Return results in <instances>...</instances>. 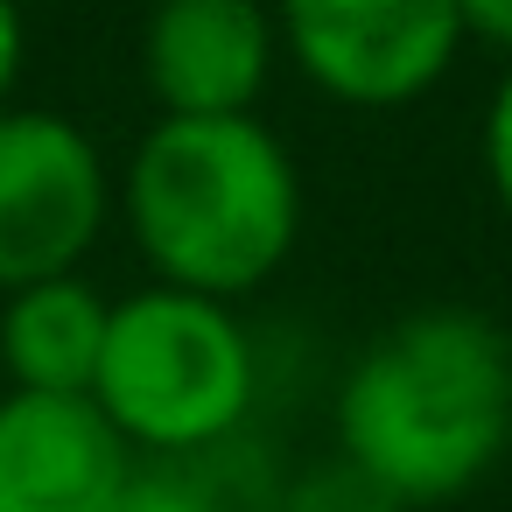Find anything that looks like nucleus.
<instances>
[{
	"label": "nucleus",
	"instance_id": "obj_13",
	"mask_svg": "<svg viewBox=\"0 0 512 512\" xmlns=\"http://www.w3.org/2000/svg\"><path fill=\"white\" fill-rule=\"evenodd\" d=\"M22 57H29V29H22V8L0 0V113L15 106V85H22Z\"/></svg>",
	"mask_w": 512,
	"mask_h": 512
},
{
	"label": "nucleus",
	"instance_id": "obj_3",
	"mask_svg": "<svg viewBox=\"0 0 512 512\" xmlns=\"http://www.w3.org/2000/svg\"><path fill=\"white\" fill-rule=\"evenodd\" d=\"M92 400L134 456L197 463L246 428L260 400V351L232 302L148 281L113 302Z\"/></svg>",
	"mask_w": 512,
	"mask_h": 512
},
{
	"label": "nucleus",
	"instance_id": "obj_9",
	"mask_svg": "<svg viewBox=\"0 0 512 512\" xmlns=\"http://www.w3.org/2000/svg\"><path fill=\"white\" fill-rule=\"evenodd\" d=\"M274 512H400L358 463H344L337 449L323 456V463H309V470H295L288 484H281V505Z\"/></svg>",
	"mask_w": 512,
	"mask_h": 512
},
{
	"label": "nucleus",
	"instance_id": "obj_10",
	"mask_svg": "<svg viewBox=\"0 0 512 512\" xmlns=\"http://www.w3.org/2000/svg\"><path fill=\"white\" fill-rule=\"evenodd\" d=\"M113 512H232V498L197 470V463H155L141 456L127 491L113 498Z\"/></svg>",
	"mask_w": 512,
	"mask_h": 512
},
{
	"label": "nucleus",
	"instance_id": "obj_8",
	"mask_svg": "<svg viewBox=\"0 0 512 512\" xmlns=\"http://www.w3.org/2000/svg\"><path fill=\"white\" fill-rule=\"evenodd\" d=\"M113 302L85 274H50L0 295V372L22 393H92Z\"/></svg>",
	"mask_w": 512,
	"mask_h": 512
},
{
	"label": "nucleus",
	"instance_id": "obj_6",
	"mask_svg": "<svg viewBox=\"0 0 512 512\" xmlns=\"http://www.w3.org/2000/svg\"><path fill=\"white\" fill-rule=\"evenodd\" d=\"M281 29L267 0H155L141 22V78L155 113H253L267 99Z\"/></svg>",
	"mask_w": 512,
	"mask_h": 512
},
{
	"label": "nucleus",
	"instance_id": "obj_7",
	"mask_svg": "<svg viewBox=\"0 0 512 512\" xmlns=\"http://www.w3.org/2000/svg\"><path fill=\"white\" fill-rule=\"evenodd\" d=\"M134 463L92 393H0V512H113Z\"/></svg>",
	"mask_w": 512,
	"mask_h": 512
},
{
	"label": "nucleus",
	"instance_id": "obj_2",
	"mask_svg": "<svg viewBox=\"0 0 512 512\" xmlns=\"http://www.w3.org/2000/svg\"><path fill=\"white\" fill-rule=\"evenodd\" d=\"M120 218L162 288L239 302L302 239V176L260 113H162L120 176Z\"/></svg>",
	"mask_w": 512,
	"mask_h": 512
},
{
	"label": "nucleus",
	"instance_id": "obj_12",
	"mask_svg": "<svg viewBox=\"0 0 512 512\" xmlns=\"http://www.w3.org/2000/svg\"><path fill=\"white\" fill-rule=\"evenodd\" d=\"M463 15V43H491L512 64V0H456Z\"/></svg>",
	"mask_w": 512,
	"mask_h": 512
},
{
	"label": "nucleus",
	"instance_id": "obj_5",
	"mask_svg": "<svg viewBox=\"0 0 512 512\" xmlns=\"http://www.w3.org/2000/svg\"><path fill=\"white\" fill-rule=\"evenodd\" d=\"M113 218V169L99 141L43 106L0 113V295L78 274Z\"/></svg>",
	"mask_w": 512,
	"mask_h": 512
},
{
	"label": "nucleus",
	"instance_id": "obj_1",
	"mask_svg": "<svg viewBox=\"0 0 512 512\" xmlns=\"http://www.w3.org/2000/svg\"><path fill=\"white\" fill-rule=\"evenodd\" d=\"M337 456L400 512L470 498L512 449V337L470 302L393 316L337 379Z\"/></svg>",
	"mask_w": 512,
	"mask_h": 512
},
{
	"label": "nucleus",
	"instance_id": "obj_11",
	"mask_svg": "<svg viewBox=\"0 0 512 512\" xmlns=\"http://www.w3.org/2000/svg\"><path fill=\"white\" fill-rule=\"evenodd\" d=\"M477 155H484V183H491V204H498V218L512 225V64H505V78H498V92H491V106H484V134H477Z\"/></svg>",
	"mask_w": 512,
	"mask_h": 512
},
{
	"label": "nucleus",
	"instance_id": "obj_4",
	"mask_svg": "<svg viewBox=\"0 0 512 512\" xmlns=\"http://www.w3.org/2000/svg\"><path fill=\"white\" fill-rule=\"evenodd\" d=\"M274 29L288 64L351 113L428 99L463 50L456 0H281Z\"/></svg>",
	"mask_w": 512,
	"mask_h": 512
}]
</instances>
